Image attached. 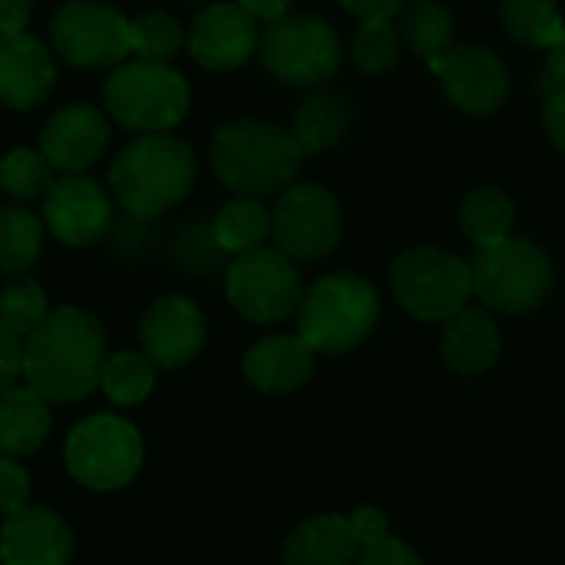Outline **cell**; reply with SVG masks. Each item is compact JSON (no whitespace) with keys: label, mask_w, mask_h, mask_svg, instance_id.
<instances>
[{"label":"cell","mask_w":565,"mask_h":565,"mask_svg":"<svg viewBox=\"0 0 565 565\" xmlns=\"http://www.w3.org/2000/svg\"><path fill=\"white\" fill-rule=\"evenodd\" d=\"M106 361L103 324L73 305L53 308L23 341V381L50 404L89 397L103 381Z\"/></svg>","instance_id":"1"},{"label":"cell","mask_w":565,"mask_h":565,"mask_svg":"<svg viewBox=\"0 0 565 565\" xmlns=\"http://www.w3.org/2000/svg\"><path fill=\"white\" fill-rule=\"evenodd\" d=\"M308 156L301 152L291 129L238 119L212 136L209 162L215 179L238 195H275L295 185V175Z\"/></svg>","instance_id":"2"},{"label":"cell","mask_w":565,"mask_h":565,"mask_svg":"<svg viewBox=\"0 0 565 565\" xmlns=\"http://www.w3.org/2000/svg\"><path fill=\"white\" fill-rule=\"evenodd\" d=\"M195 175L199 166L192 149L172 136L152 132L129 142L116 156L109 169V185L129 215L152 218L179 205L195 185Z\"/></svg>","instance_id":"3"},{"label":"cell","mask_w":565,"mask_h":565,"mask_svg":"<svg viewBox=\"0 0 565 565\" xmlns=\"http://www.w3.org/2000/svg\"><path fill=\"white\" fill-rule=\"evenodd\" d=\"M377 288L361 275H328L315 281L298 305V334L315 354L354 351L377 324Z\"/></svg>","instance_id":"4"},{"label":"cell","mask_w":565,"mask_h":565,"mask_svg":"<svg viewBox=\"0 0 565 565\" xmlns=\"http://www.w3.org/2000/svg\"><path fill=\"white\" fill-rule=\"evenodd\" d=\"M470 271H473V295L490 311H503V315L536 311L556 285L550 255L536 242L516 235L477 248Z\"/></svg>","instance_id":"5"},{"label":"cell","mask_w":565,"mask_h":565,"mask_svg":"<svg viewBox=\"0 0 565 565\" xmlns=\"http://www.w3.org/2000/svg\"><path fill=\"white\" fill-rule=\"evenodd\" d=\"M391 291L417 321H450L473 298L470 262L444 248H407L391 265Z\"/></svg>","instance_id":"6"},{"label":"cell","mask_w":565,"mask_h":565,"mask_svg":"<svg viewBox=\"0 0 565 565\" xmlns=\"http://www.w3.org/2000/svg\"><path fill=\"white\" fill-rule=\"evenodd\" d=\"M106 109L129 129L162 132L185 119L189 83L169 63L129 60L106 79Z\"/></svg>","instance_id":"7"},{"label":"cell","mask_w":565,"mask_h":565,"mask_svg":"<svg viewBox=\"0 0 565 565\" xmlns=\"http://www.w3.org/2000/svg\"><path fill=\"white\" fill-rule=\"evenodd\" d=\"M63 457L76 483L106 493L136 480L142 467V437L116 414H93L70 430Z\"/></svg>","instance_id":"8"},{"label":"cell","mask_w":565,"mask_h":565,"mask_svg":"<svg viewBox=\"0 0 565 565\" xmlns=\"http://www.w3.org/2000/svg\"><path fill=\"white\" fill-rule=\"evenodd\" d=\"M262 66L288 86H318L341 66V40L334 26L315 13H291L265 26L258 36Z\"/></svg>","instance_id":"9"},{"label":"cell","mask_w":565,"mask_h":565,"mask_svg":"<svg viewBox=\"0 0 565 565\" xmlns=\"http://www.w3.org/2000/svg\"><path fill=\"white\" fill-rule=\"evenodd\" d=\"M225 291L232 308L255 324H275L298 315V305L305 298L298 262H291L278 248L235 255L225 271Z\"/></svg>","instance_id":"10"},{"label":"cell","mask_w":565,"mask_h":565,"mask_svg":"<svg viewBox=\"0 0 565 565\" xmlns=\"http://www.w3.org/2000/svg\"><path fill=\"white\" fill-rule=\"evenodd\" d=\"M271 235L278 252L298 265L331 255L341 238L338 199L315 182L288 185L271 212Z\"/></svg>","instance_id":"11"},{"label":"cell","mask_w":565,"mask_h":565,"mask_svg":"<svg viewBox=\"0 0 565 565\" xmlns=\"http://www.w3.org/2000/svg\"><path fill=\"white\" fill-rule=\"evenodd\" d=\"M53 50L70 63L83 70H103L119 63L129 46V20L96 0H70L53 13L50 23Z\"/></svg>","instance_id":"12"},{"label":"cell","mask_w":565,"mask_h":565,"mask_svg":"<svg viewBox=\"0 0 565 565\" xmlns=\"http://www.w3.org/2000/svg\"><path fill=\"white\" fill-rule=\"evenodd\" d=\"M427 66L440 79L450 103L470 116H490L510 96V73L490 46H454Z\"/></svg>","instance_id":"13"},{"label":"cell","mask_w":565,"mask_h":565,"mask_svg":"<svg viewBox=\"0 0 565 565\" xmlns=\"http://www.w3.org/2000/svg\"><path fill=\"white\" fill-rule=\"evenodd\" d=\"M258 20L238 3H209L189 26V53L205 70H235L258 53Z\"/></svg>","instance_id":"14"},{"label":"cell","mask_w":565,"mask_h":565,"mask_svg":"<svg viewBox=\"0 0 565 565\" xmlns=\"http://www.w3.org/2000/svg\"><path fill=\"white\" fill-rule=\"evenodd\" d=\"M142 354L156 367H182L205 344V318L185 298H159L139 324Z\"/></svg>","instance_id":"15"},{"label":"cell","mask_w":565,"mask_h":565,"mask_svg":"<svg viewBox=\"0 0 565 565\" xmlns=\"http://www.w3.org/2000/svg\"><path fill=\"white\" fill-rule=\"evenodd\" d=\"M73 533L43 507H23L3 516L0 526V565H70Z\"/></svg>","instance_id":"16"},{"label":"cell","mask_w":565,"mask_h":565,"mask_svg":"<svg viewBox=\"0 0 565 565\" xmlns=\"http://www.w3.org/2000/svg\"><path fill=\"white\" fill-rule=\"evenodd\" d=\"M109 142V122L96 106L73 103L53 113L40 136V152L60 172L89 169Z\"/></svg>","instance_id":"17"},{"label":"cell","mask_w":565,"mask_h":565,"mask_svg":"<svg viewBox=\"0 0 565 565\" xmlns=\"http://www.w3.org/2000/svg\"><path fill=\"white\" fill-rule=\"evenodd\" d=\"M43 215L50 232L63 245H89L109 225V199L93 179L66 172L60 182L50 185Z\"/></svg>","instance_id":"18"},{"label":"cell","mask_w":565,"mask_h":565,"mask_svg":"<svg viewBox=\"0 0 565 565\" xmlns=\"http://www.w3.org/2000/svg\"><path fill=\"white\" fill-rule=\"evenodd\" d=\"M53 56L30 33H0V103L33 109L53 89Z\"/></svg>","instance_id":"19"},{"label":"cell","mask_w":565,"mask_h":565,"mask_svg":"<svg viewBox=\"0 0 565 565\" xmlns=\"http://www.w3.org/2000/svg\"><path fill=\"white\" fill-rule=\"evenodd\" d=\"M315 374V348L301 334L262 338L245 354V377L265 394H291Z\"/></svg>","instance_id":"20"},{"label":"cell","mask_w":565,"mask_h":565,"mask_svg":"<svg viewBox=\"0 0 565 565\" xmlns=\"http://www.w3.org/2000/svg\"><path fill=\"white\" fill-rule=\"evenodd\" d=\"M444 364L460 377L487 374L500 358V331L487 308H463L450 321H444L440 334Z\"/></svg>","instance_id":"21"},{"label":"cell","mask_w":565,"mask_h":565,"mask_svg":"<svg viewBox=\"0 0 565 565\" xmlns=\"http://www.w3.org/2000/svg\"><path fill=\"white\" fill-rule=\"evenodd\" d=\"M50 401L33 387H10L0 394V457H30L50 437Z\"/></svg>","instance_id":"22"},{"label":"cell","mask_w":565,"mask_h":565,"mask_svg":"<svg viewBox=\"0 0 565 565\" xmlns=\"http://www.w3.org/2000/svg\"><path fill=\"white\" fill-rule=\"evenodd\" d=\"M358 540L348 516H311L285 543V565H351L358 563Z\"/></svg>","instance_id":"23"},{"label":"cell","mask_w":565,"mask_h":565,"mask_svg":"<svg viewBox=\"0 0 565 565\" xmlns=\"http://www.w3.org/2000/svg\"><path fill=\"white\" fill-rule=\"evenodd\" d=\"M351 126V103L341 93H315L308 96L298 109H295V122H291V136L298 139L305 156L324 152L331 146L341 142V136Z\"/></svg>","instance_id":"24"},{"label":"cell","mask_w":565,"mask_h":565,"mask_svg":"<svg viewBox=\"0 0 565 565\" xmlns=\"http://www.w3.org/2000/svg\"><path fill=\"white\" fill-rule=\"evenodd\" d=\"M397 33L424 63H430V60L454 50L457 23H454V13H450L447 3H440V0H411L397 13Z\"/></svg>","instance_id":"25"},{"label":"cell","mask_w":565,"mask_h":565,"mask_svg":"<svg viewBox=\"0 0 565 565\" xmlns=\"http://www.w3.org/2000/svg\"><path fill=\"white\" fill-rule=\"evenodd\" d=\"M513 222H516V205L497 185H480L467 192V199L460 202V228L477 248L510 238Z\"/></svg>","instance_id":"26"},{"label":"cell","mask_w":565,"mask_h":565,"mask_svg":"<svg viewBox=\"0 0 565 565\" xmlns=\"http://www.w3.org/2000/svg\"><path fill=\"white\" fill-rule=\"evenodd\" d=\"M268 235H271V212L252 195H242V199L228 202L212 222L215 245L222 252H232V255L265 248Z\"/></svg>","instance_id":"27"},{"label":"cell","mask_w":565,"mask_h":565,"mask_svg":"<svg viewBox=\"0 0 565 565\" xmlns=\"http://www.w3.org/2000/svg\"><path fill=\"white\" fill-rule=\"evenodd\" d=\"M500 20L513 40L533 50H553L565 33V20L556 0H503Z\"/></svg>","instance_id":"28"},{"label":"cell","mask_w":565,"mask_h":565,"mask_svg":"<svg viewBox=\"0 0 565 565\" xmlns=\"http://www.w3.org/2000/svg\"><path fill=\"white\" fill-rule=\"evenodd\" d=\"M43 245V225L26 209H0V271L23 275Z\"/></svg>","instance_id":"29"},{"label":"cell","mask_w":565,"mask_h":565,"mask_svg":"<svg viewBox=\"0 0 565 565\" xmlns=\"http://www.w3.org/2000/svg\"><path fill=\"white\" fill-rule=\"evenodd\" d=\"M103 394L119 404V407H136L142 404L152 387H156V364L146 354L136 351H119L106 361L103 367V381H99Z\"/></svg>","instance_id":"30"},{"label":"cell","mask_w":565,"mask_h":565,"mask_svg":"<svg viewBox=\"0 0 565 565\" xmlns=\"http://www.w3.org/2000/svg\"><path fill=\"white\" fill-rule=\"evenodd\" d=\"M351 56L354 63L377 76V73H387L397 66V56H401V33H397V23L391 17H371V20H361L354 36H351Z\"/></svg>","instance_id":"31"},{"label":"cell","mask_w":565,"mask_h":565,"mask_svg":"<svg viewBox=\"0 0 565 565\" xmlns=\"http://www.w3.org/2000/svg\"><path fill=\"white\" fill-rule=\"evenodd\" d=\"M182 43H185L182 26L162 10L142 13L129 23V46H132V53H139V60L169 63L182 50Z\"/></svg>","instance_id":"32"},{"label":"cell","mask_w":565,"mask_h":565,"mask_svg":"<svg viewBox=\"0 0 565 565\" xmlns=\"http://www.w3.org/2000/svg\"><path fill=\"white\" fill-rule=\"evenodd\" d=\"M46 315H50L46 295L33 278H13L0 291V321L20 338L33 334L46 321Z\"/></svg>","instance_id":"33"},{"label":"cell","mask_w":565,"mask_h":565,"mask_svg":"<svg viewBox=\"0 0 565 565\" xmlns=\"http://www.w3.org/2000/svg\"><path fill=\"white\" fill-rule=\"evenodd\" d=\"M50 162L43 152L33 149H13L0 159V185L7 195L13 199H36L43 192H50L53 179H50Z\"/></svg>","instance_id":"34"},{"label":"cell","mask_w":565,"mask_h":565,"mask_svg":"<svg viewBox=\"0 0 565 565\" xmlns=\"http://www.w3.org/2000/svg\"><path fill=\"white\" fill-rule=\"evenodd\" d=\"M30 500V477L13 457H0V516H13Z\"/></svg>","instance_id":"35"},{"label":"cell","mask_w":565,"mask_h":565,"mask_svg":"<svg viewBox=\"0 0 565 565\" xmlns=\"http://www.w3.org/2000/svg\"><path fill=\"white\" fill-rule=\"evenodd\" d=\"M358 565H424V559L417 556L414 546L387 536V540H381L374 546H364L358 553Z\"/></svg>","instance_id":"36"},{"label":"cell","mask_w":565,"mask_h":565,"mask_svg":"<svg viewBox=\"0 0 565 565\" xmlns=\"http://www.w3.org/2000/svg\"><path fill=\"white\" fill-rule=\"evenodd\" d=\"M23 377V338L0 321V394Z\"/></svg>","instance_id":"37"},{"label":"cell","mask_w":565,"mask_h":565,"mask_svg":"<svg viewBox=\"0 0 565 565\" xmlns=\"http://www.w3.org/2000/svg\"><path fill=\"white\" fill-rule=\"evenodd\" d=\"M348 523H351V533H354V540H358V546L364 550V546H374V543H381V540H387L391 533H387V520H384V513L381 510H374V507H361V510H354L351 516H348Z\"/></svg>","instance_id":"38"},{"label":"cell","mask_w":565,"mask_h":565,"mask_svg":"<svg viewBox=\"0 0 565 565\" xmlns=\"http://www.w3.org/2000/svg\"><path fill=\"white\" fill-rule=\"evenodd\" d=\"M543 126H546V136L553 139V146H556L559 152H565V89L546 93Z\"/></svg>","instance_id":"39"},{"label":"cell","mask_w":565,"mask_h":565,"mask_svg":"<svg viewBox=\"0 0 565 565\" xmlns=\"http://www.w3.org/2000/svg\"><path fill=\"white\" fill-rule=\"evenodd\" d=\"M348 13H354L358 20H371V17H397L404 10L407 0H338Z\"/></svg>","instance_id":"40"},{"label":"cell","mask_w":565,"mask_h":565,"mask_svg":"<svg viewBox=\"0 0 565 565\" xmlns=\"http://www.w3.org/2000/svg\"><path fill=\"white\" fill-rule=\"evenodd\" d=\"M30 20V0H0V33H23Z\"/></svg>","instance_id":"41"},{"label":"cell","mask_w":565,"mask_h":565,"mask_svg":"<svg viewBox=\"0 0 565 565\" xmlns=\"http://www.w3.org/2000/svg\"><path fill=\"white\" fill-rule=\"evenodd\" d=\"M543 89H546V93H553V89H565V33H563V40L550 50L546 73H543Z\"/></svg>","instance_id":"42"},{"label":"cell","mask_w":565,"mask_h":565,"mask_svg":"<svg viewBox=\"0 0 565 565\" xmlns=\"http://www.w3.org/2000/svg\"><path fill=\"white\" fill-rule=\"evenodd\" d=\"M238 7H245L255 20H265V23H275L281 17H288V7L291 0H238Z\"/></svg>","instance_id":"43"}]
</instances>
